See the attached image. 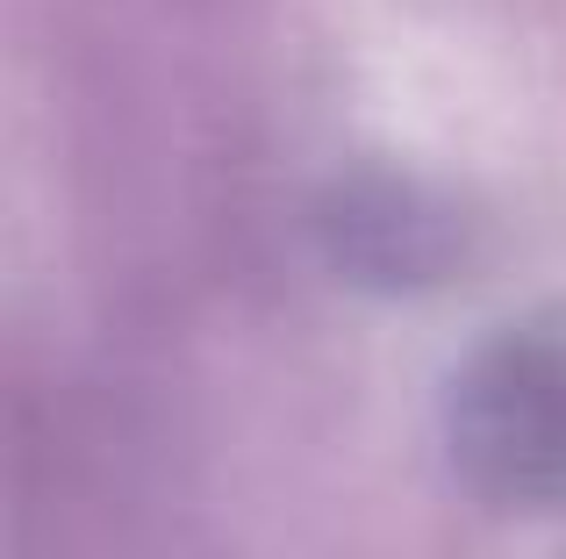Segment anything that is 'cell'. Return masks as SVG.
<instances>
[{
  "label": "cell",
  "mask_w": 566,
  "mask_h": 559,
  "mask_svg": "<svg viewBox=\"0 0 566 559\" xmlns=\"http://www.w3.org/2000/svg\"><path fill=\"white\" fill-rule=\"evenodd\" d=\"M444 445L495 509L566 517V308L510 323L459 366Z\"/></svg>",
  "instance_id": "6da1fadb"
}]
</instances>
